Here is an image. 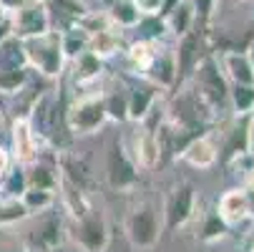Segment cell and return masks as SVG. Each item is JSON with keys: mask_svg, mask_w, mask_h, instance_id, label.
<instances>
[{"mask_svg": "<svg viewBox=\"0 0 254 252\" xmlns=\"http://www.w3.org/2000/svg\"><path fill=\"white\" fill-rule=\"evenodd\" d=\"M8 15H10V13H8V8H5L3 3H0V20H5Z\"/></svg>", "mask_w": 254, "mask_h": 252, "instance_id": "cell-40", "label": "cell"}, {"mask_svg": "<svg viewBox=\"0 0 254 252\" xmlns=\"http://www.w3.org/2000/svg\"><path fill=\"white\" fill-rule=\"evenodd\" d=\"M133 164L143 167V169H154L161 162V152H159V139L151 129H141L136 134V144H133Z\"/></svg>", "mask_w": 254, "mask_h": 252, "instance_id": "cell-15", "label": "cell"}, {"mask_svg": "<svg viewBox=\"0 0 254 252\" xmlns=\"http://www.w3.org/2000/svg\"><path fill=\"white\" fill-rule=\"evenodd\" d=\"M156 91H159V86H154V84L131 86L128 88V119H133V121L146 119L156 103Z\"/></svg>", "mask_w": 254, "mask_h": 252, "instance_id": "cell-16", "label": "cell"}, {"mask_svg": "<svg viewBox=\"0 0 254 252\" xmlns=\"http://www.w3.org/2000/svg\"><path fill=\"white\" fill-rule=\"evenodd\" d=\"M161 235V222H159V214L151 204H141L136 207L128 220H126V237L136 250H151L156 247Z\"/></svg>", "mask_w": 254, "mask_h": 252, "instance_id": "cell-5", "label": "cell"}, {"mask_svg": "<svg viewBox=\"0 0 254 252\" xmlns=\"http://www.w3.org/2000/svg\"><path fill=\"white\" fill-rule=\"evenodd\" d=\"M164 23H166V30H171L176 38L189 33L196 23V13H194L191 0H179V3L164 15Z\"/></svg>", "mask_w": 254, "mask_h": 252, "instance_id": "cell-18", "label": "cell"}, {"mask_svg": "<svg viewBox=\"0 0 254 252\" xmlns=\"http://www.w3.org/2000/svg\"><path fill=\"white\" fill-rule=\"evenodd\" d=\"M133 28H138V38L149 43H156L159 38L166 35V23L161 15H141Z\"/></svg>", "mask_w": 254, "mask_h": 252, "instance_id": "cell-30", "label": "cell"}, {"mask_svg": "<svg viewBox=\"0 0 254 252\" xmlns=\"http://www.w3.org/2000/svg\"><path fill=\"white\" fill-rule=\"evenodd\" d=\"M103 106H106V116L111 121H128V88H114L103 96Z\"/></svg>", "mask_w": 254, "mask_h": 252, "instance_id": "cell-22", "label": "cell"}, {"mask_svg": "<svg viewBox=\"0 0 254 252\" xmlns=\"http://www.w3.org/2000/svg\"><path fill=\"white\" fill-rule=\"evenodd\" d=\"M227 230H229V225L224 222L222 214L219 212H209L206 220H204V227H201V240H206V242L219 240V237L227 235Z\"/></svg>", "mask_w": 254, "mask_h": 252, "instance_id": "cell-32", "label": "cell"}, {"mask_svg": "<svg viewBox=\"0 0 254 252\" xmlns=\"http://www.w3.org/2000/svg\"><path fill=\"white\" fill-rule=\"evenodd\" d=\"M252 114H254V109H252Z\"/></svg>", "mask_w": 254, "mask_h": 252, "instance_id": "cell-42", "label": "cell"}, {"mask_svg": "<svg viewBox=\"0 0 254 252\" xmlns=\"http://www.w3.org/2000/svg\"><path fill=\"white\" fill-rule=\"evenodd\" d=\"M13 10L15 13L10 15V23H13L15 38L25 41L51 30V8L46 5V0H25Z\"/></svg>", "mask_w": 254, "mask_h": 252, "instance_id": "cell-4", "label": "cell"}, {"mask_svg": "<svg viewBox=\"0 0 254 252\" xmlns=\"http://www.w3.org/2000/svg\"><path fill=\"white\" fill-rule=\"evenodd\" d=\"M38 242H43L46 247H56V245L61 242V222H58V220H51V222L43 227V232L38 235Z\"/></svg>", "mask_w": 254, "mask_h": 252, "instance_id": "cell-34", "label": "cell"}, {"mask_svg": "<svg viewBox=\"0 0 254 252\" xmlns=\"http://www.w3.org/2000/svg\"><path fill=\"white\" fill-rule=\"evenodd\" d=\"M199 46H201V33L196 28H191L189 33H184L179 38L176 53H174V63H176V81L184 84L187 79H191L194 68L199 63Z\"/></svg>", "mask_w": 254, "mask_h": 252, "instance_id": "cell-8", "label": "cell"}, {"mask_svg": "<svg viewBox=\"0 0 254 252\" xmlns=\"http://www.w3.org/2000/svg\"><path fill=\"white\" fill-rule=\"evenodd\" d=\"M214 3L216 0H191V5H194V13H196V20L206 23L211 10H214Z\"/></svg>", "mask_w": 254, "mask_h": 252, "instance_id": "cell-35", "label": "cell"}, {"mask_svg": "<svg viewBox=\"0 0 254 252\" xmlns=\"http://www.w3.org/2000/svg\"><path fill=\"white\" fill-rule=\"evenodd\" d=\"M8 35H13V23H10V15L5 20H0V41H5Z\"/></svg>", "mask_w": 254, "mask_h": 252, "instance_id": "cell-37", "label": "cell"}, {"mask_svg": "<svg viewBox=\"0 0 254 252\" xmlns=\"http://www.w3.org/2000/svg\"><path fill=\"white\" fill-rule=\"evenodd\" d=\"M191 79H194L196 93L211 106L214 111L229 106V84H227V76H224L219 61H216L211 53L199 58Z\"/></svg>", "mask_w": 254, "mask_h": 252, "instance_id": "cell-2", "label": "cell"}, {"mask_svg": "<svg viewBox=\"0 0 254 252\" xmlns=\"http://www.w3.org/2000/svg\"><path fill=\"white\" fill-rule=\"evenodd\" d=\"M20 202L25 204L28 214H38V212H46L56 204V194L51 189H35V187H28L23 194H20Z\"/></svg>", "mask_w": 254, "mask_h": 252, "instance_id": "cell-27", "label": "cell"}, {"mask_svg": "<svg viewBox=\"0 0 254 252\" xmlns=\"http://www.w3.org/2000/svg\"><path fill=\"white\" fill-rule=\"evenodd\" d=\"M249 116H239V124L227 134V141H224V154H222V162L229 164V162H237L239 157H247L249 154Z\"/></svg>", "mask_w": 254, "mask_h": 252, "instance_id": "cell-17", "label": "cell"}, {"mask_svg": "<svg viewBox=\"0 0 254 252\" xmlns=\"http://www.w3.org/2000/svg\"><path fill=\"white\" fill-rule=\"evenodd\" d=\"M141 76L154 86H171L176 84V63H174V53H151L146 68L141 71Z\"/></svg>", "mask_w": 254, "mask_h": 252, "instance_id": "cell-13", "label": "cell"}, {"mask_svg": "<svg viewBox=\"0 0 254 252\" xmlns=\"http://www.w3.org/2000/svg\"><path fill=\"white\" fill-rule=\"evenodd\" d=\"M227 81L232 84H254V61L244 51H227L219 61Z\"/></svg>", "mask_w": 254, "mask_h": 252, "instance_id": "cell-12", "label": "cell"}, {"mask_svg": "<svg viewBox=\"0 0 254 252\" xmlns=\"http://www.w3.org/2000/svg\"><path fill=\"white\" fill-rule=\"evenodd\" d=\"M25 217H30V214L20 199H0V227L18 225Z\"/></svg>", "mask_w": 254, "mask_h": 252, "instance_id": "cell-31", "label": "cell"}, {"mask_svg": "<svg viewBox=\"0 0 254 252\" xmlns=\"http://www.w3.org/2000/svg\"><path fill=\"white\" fill-rule=\"evenodd\" d=\"M28 252H51V247H46L43 242H38L35 247H28Z\"/></svg>", "mask_w": 254, "mask_h": 252, "instance_id": "cell-39", "label": "cell"}, {"mask_svg": "<svg viewBox=\"0 0 254 252\" xmlns=\"http://www.w3.org/2000/svg\"><path fill=\"white\" fill-rule=\"evenodd\" d=\"M25 179H28V187H35V189H56L58 187V174H56V167L43 162V159H35L30 162V167L25 169Z\"/></svg>", "mask_w": 254, "mask_h": 252, "instance_id": "cell-20", "label": "cell"}, {"mask_svg": "<svg viewBox=\"0 0 254 252\" xmlns=\"http://www.w3.org/2000/svg\"><path fill=\"white\" fill-rule=\"evenodd\" d=\"M108 121L101 96H83L65 106V124L70 134H93Z\"/></svg>", "mask_w": 254, "mask_h": 252, "instance_id": "cell-3", "label": "cell"}, {"mask_svg": "<svg viewBox=\"0 0 254 252\" xmlns=\"http://www.w3.org/2000/svg\"><path fill=\"white\" fill-rule=\"evenodd\" d=\"M121 48V38L111 30V28H106V30H98L96 35H91V43H88V51H93L96 56H114L116 51Z\"/></svg>", "mask_w": 254, "mask_h": 252, "instance_id": "cell-29", "label": "cell"}, {"mask_svg": "<svg viewBox=\"0 0 254 252\" xmlns=\"http://www.w3.org/2000/svg\"><path fill=\"white\" fill-rule=\"evenodd\" d=\"M106 176H108V184H111L114 189H119V192L131 189L138 182V167L133 164V159L128 157V149L121 141H114L111 149H108Z\"/></svg>", "mask_w": 254, "mask_h": 252, "instance_id": "cell-6", "label": "cell"}, {"mask_svg": "<svg viewBox=\"0 0 254 252\" xmlns=\"http://www.w3.org/2000/svg\"><path fill=\"white\" fill-rule=\"evenodd\" d=\"M10 141H13V152H15L18 164H30V162L38 159V141L41 139L33 134L25 116L15 119L13 131H10Z\"/></svg>", "mask_w": 254, "mask_h": 252, "instance_id": "cell-10", "label": "cell"}, {"mask_svg": "<svg viewBox=\"0 0 254 252\" xmlns=\"http://www.w3.org/2000/svg\"><path fill=\"white\" fill-rule=\"evenodd\" d=\"M138 5V10L143 15H159V8H161V0H133Z\"/></svg>", "mask_w": 254, "mask_h": 252, "instance_id": "cell-36", "label": "cell"}, {"mask_svg": "<svg viewBox=\"0 0 254 252\" xmlns=\"http://www.w3.org/2000/svg\"><path fill=\"white\" fill-rule=\"evenodd\" d=\"M216 212L224 217V222L239 225L249 217V199H247V189H229L219 197V204H216Z\"/></svg>", "mask_w": 254, "mask_h": 252, "instance_id": "cell-14", "label": "cell"}, {"mask_svg": "<svg viewBox=\"0 0 254 252\" xmlns=\"http://www.w3.org/2000/svg\"><path fill=\"white\" fill-rule=\"evenodd\" d=\"M249 154H254V119L249 121Z\"/></svg>", "mask_w": 254, "mask_h": 252, "instance_id": "cell-38", "label": "cell"}, {"mask_svg": "<svg viewBox=\"0 0 254 252\" xmlns=\"http://www.w3.org/2000/svg\"><path fill=\"white\" fill-rule=\"evenodd\" d=\"M249 58L254 61V43H252V48H249Z\"/></svg>", "mask_w": 254, "mask_h": 252, "instance_id": "cell-41", "label": "cell"}, {"mask_svg": "<svg viewBox=\"0 0 254 252\" xmlns=\"http://www.w3.org/2000/svg\"><path fill=\"white\" fill-rule=\"evenodd\" d=\"M194 204H196V189L191 184H179L166 204V227L169 230L184 227L194 214Z\"/></svg>", "mask_w": 254, "mask_h": 252, "instance_id": "cell-9", "label": "cell"}, {"mask_svg": "<svg viewBox=\"0 0 254 252\" xmlns=\"http://www.w3.org/2000/svg\"><path fill=\"white\" fill-rule=\"evenodd\" d=\"M28 66H20V68H5V71H0V93H18L23 86H28L30 81V74H28Z\"/></svg>", "mask_w": 254, "mask_h": 252, "instance_id": "cell-28", "label": "cell"}, {"mask_svg": "<svg viewBox=\"0 0 254 252\" xmlns=\"http://www.w3.org/2000/svg\"><path fill=\"white\" fill-rule=\"evenodd\" d=\"M20 66H28L25 51H23V41L15 38V35H8L5 41H0V71L20 68Z\"/></svg>", "mask_w": 254, "mask_h": 252, "instance_id": "cell-23", "label": "cell"}, {"mask_svg": "<svg viewBox=\"0 0 254 252\" xmlns=\"http://www.w3.org/2000/svg\"><path fill=\"white\" fill-rule=\"evenodd\" d=\"M46 5L48 8H58L61 15L68 18V23H78V18L86 13L81 0H46Z\"/></svg>", "mask_w": 254, "mask_h": 252, "instance_id": "cell-33", "label": "cell"}, {"mask_svg": "<svg viewBox=\"0 0 254 252\" xmlns=\"http://www.w3.org/2000/svg\"><path fill=\"white\" fill-rule=\"evenodd\" d=\"M76 227H73V237L76 242L86 250V252H103L108 245V227L103 214L96 209L83 212L81 217H76Z\"/></svg>", "mask_w": 254, "mask_h": 252, "instance_id": "cell-7", "label": "cell"}, {"mask_svg": "<svg viewBox=\"0 0 254 252\" xmlns=\"http://www.w3.org/2000/svg\"><path fill=\"white\" fill-rule=\"evenodd\" d=\"M23 51H25V61L28 68H38L43 76H61L63 74V48H61V33L58 30H48L43 35H33V38L23 41Z\"/></svg>", "mask_w": 254, "mask_h": 252, "instance_id": "cell-1", "label": "cell"}, {"mask_svg": "<svg viewBox=\"0 0 254 252\" xmlns=\"http://www.w3.org/2000/svg\"><path fill=\"white\" fill-rule=\"evenodd\" d=\"M108 5H111V10H108V18H111V23H116V25H121V28H133V25L138 23V18L143 15L133 0H111Z\"/></svg>", "mask_w": 254, "mask_h": 252, "instance_id": "cell-24", "label": "cell"}, {"mask_svg": "<svg viewBox=\"0 0 254 252\" xmlns=\"http://www.w3.org/2000/svg\"><path fill=\"white\" fill-rule=\"evenodd\" d=\"M88 43H91V35H88L78 23L68 25V28L61 33V48H63L65 61H73L78 53H83V51L88 48Z\"/></svg>", "mask_w": 254, "mask_h": 252, "instance_id": "cell-21", "label": "cell"}, {"mask_svg": "<svg viewBox=\"0 0 254 252\" xmlns=\"http://www.w3.org/2000/svg\"><path fill=\"white\" fill-rule=\"evenodd\" d=\"M73 63H76V79H78V84H88V81L98 79L101 71H103L101 56H96V53L88 51V48H86L83 53H78V56L73 58Z\"/></svg>", "mask_w": 254, "mask_h": 252, "instance_id": "cell-25", "label": "cell"}, {"mask_svg": "<svg viewBox=\"0 0 254 252\" xmlns=\"http://www.w3.org/2000/svg\"><path fill=\"white\" fill-rule=\"evenodd\" d=\"M179 157L184 159V162H189L191 167H196V169H209V167L216 164V159H219V152H216V144L211 141V136L201 134V136L191 139L187 147L181 149Z\"/></svg>", "mask_w": 254, "mask_h": 252, "instance_id": "cell-11", "label": "cell"}, {"mask_svg": "<svg viewBox=\"0 0 254 252\" xmlns=\"http://www.w3.org/2000/svg\"><path fill=\"white\" fill-rule=\"evenodd\" d=\"M28 189L25 179V164H10L5 174L0 176V199H20V194Z\"/></svg>", "mask_w": 254, "mask_h": 252, "instance_id": "cell-19", "label": "cell"}, {"mask_svg": "<svg viewBox=\"0 0 254 252\" xmlns=\"http://www.w3.org/2000/svg\"><path fill=\"white\" fill-rule=\"evenodd\" d=\"M229 103L234 106L237 116H249L254 109V84H232L229 86Z\"/></svg>", "mask_w": 254, "mask_h": 252, "instance_id": "cell-26", "label": "cell"}]
</instances>
